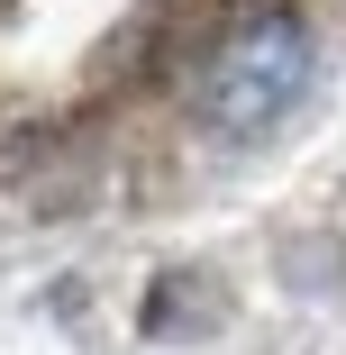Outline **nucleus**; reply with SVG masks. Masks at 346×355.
<instances>
[{"mask_svg": "<svg viewBox=\"0 0 346 355\" xmlns=\"http://www.w3.org/2000/svg\"><path fill=\"white\" fill-rule=\"evenodd\" d=\"M301 92H310V28L292 10H264L219 37L210 73H200V119L219 137H264L301 110Z\"/></svg>", "mask_w": 346, "mask_h": 355, "instance_id": "f257e3e1", "label": "nucleus"}]
</instances>
